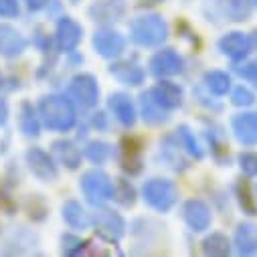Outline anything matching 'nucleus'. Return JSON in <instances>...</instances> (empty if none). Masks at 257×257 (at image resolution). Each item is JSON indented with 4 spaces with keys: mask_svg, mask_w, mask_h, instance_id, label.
<instances>
[{
    "mask_svg": "<svg viewBox=\"0 0 257 257\" xmlns=\"http://www.w3.org/2000/svg\"><path fill=\"white\" fill-rule=\"evenodd\" d=\"M39 113H41L43 123L57 132H67L75 121V111H73L71 101L59 95L43 97L39 103Z\"/></svg>",
    "mask_w": 257,
    "mask_h": 257,
    "instance_id": "f257e3e1",
    "label": "nucleus"
},
{
    "mask_svg": "<svg viewBox=\"0 0 257 257\" xmlns=\"http://www.w3.org/2000/svg\"><path fill=\"white\" fill-rule=\"evenodd\" d=\"M152 71L156 73V75H174V73H178L180 71V67H182V61H180V57L174 53V51H160L154 59H152Z\"/></svg>",
    "mask_w": 257,
    "mask_h": 257,
    "instance_id": "9d476101",
    "label": "nucleus"
},
{
    "mask_svg": "<svg viewBox=\"0 0 257 257\" xmlns=\"http://www.w3.org/2000/svg\"><path fill=\"white\" fill-rule=\"evenodd\" d=\"M111 73H113L119 81H123V83H127V85H138V83L142 81V77H144V71H142L140 67H136V65H130V63H123V65L111 67Z\"/></svg>",
    "mask_w": 257,
    "mask_h": 257,
    "instance_id": "6ab92c4d",
    "label": "nucleus"
},
{
    "mask_svg": "<svg viewBox=\"0 0 257 257\" xmlns=\"http://www.w3.org/2000/svg\"><path fill=\"white\" fill-rule=\"evenodd\" d=\"M27 164H29L31 172L45 182H51L57 178V168H55L51 156L41 148H31L27 152Z\"/></svg>",
    "mask_w": 257,
    "mask_h": 257,
    "instance_id": "39448f33",
    "label": "nucleus"
},
{
    "mask_svg": "<svg viewBox=\"0 0 257 257\" xmlns=\"http://www.w3.org/2000/svg\"><path fill=\"white\" fill-rule=\"evenodd\" d=\"M225 9H227V15L233 17V21H245L249 17V5H247V0H227Z\"/></svg>",
    "mask_w": 257,
    "mask_h": 257,
    "instance_id": "5701e85b",
    "label": "nucleus"
},
{
    "mask_svg": "<svg viewBox=\"0 0 257 257\" xmlns=\"http://www.w3.org/2000/svg\"><path fill=\"white\" fill-rule=\"evenodd\" d=\"M0 87H3V73H0Z\"/></svg>",
    "mask_w": 257,
    "mask_h": 257,
    "instance_id": "f704fd0d",
    "label": "nucleus"
},
{
    "mask_svg": "<svg viewBox=\"0 0 257 257\" xmlns=\"http://www.w3.org/2000/svg\"><path fill=\"white\" fill-rule=\"evenodd\" d=\"M184 219L195 231H203L211 223L209 207L205 203H201V201H188L186 207H184Z\"/></svg>",
    "mask_w": 257,
    "mask_h": 257,
    "instance_id": "1a4fd4ad",
    "label": "nucleus"
},
{
    "mask_svg": "<svg viewBox=\"0 0 257 257\" xmlns=\"http://www.w3.org/2000/svg\"><path fill=\"white\" fill-rule=\"evenodd\" d=\"M249 47H251L249 39L243 37L241 33H231V35H227V37L221 41V49H223V53H227V55L233 57V59H241V57H245V55L249 53Z\"/></svg>",
    "mask_w": 257,
    "mask_h": 257,
    "instance_id": "4468645a",
    "label": "nucleus"
},
{
    "mask_svg": "<svg viewBox=\"0 0 257 257\" xmlns=\"http://www.w3.org/2000/svg\"><path fill=\"white\" fill-rule=\"evenodd\" d=\"M233 130L237 138L245 144L257 142V115L255 113H243L233 119Z\"/></svg>",
    "mask_w": 257,
    "mask_h": 257,
    "instance_id": "9b49d317",
    "label": "nucleus"
},
{
    "mask_svg": "<svg viewBox=\"0 0 257 257\" xmlns=\"http://www.w3.org/2000/svg\"><path fill=\"white\" fill-rule=\"evenodd\" d=\"M27 49V39L11 25H0V55L7 59L19 57Z\"/></svg>",
    "mask_w": 257,
    "mask_h": 257,
    "instance_id": "423d86ee",
    "label": "nucleus"
},
{
    "mask_svg": "<svg viewBox=\"0 0 257 257\" xmlns=\"http://www.w3.org/2000/svg\"><path fill=\"white\" fill-rule=\"evenodd\" d=\"M237 245L241 253H253L257 249V233L251 225H241L237 233Z\"/></svg>",
    "mask_w": 257,
    "mask_h": 257,
    "instance_id": "412c9836",
    "label": "nucleus"
},
{
    "mask_svg": "<svg viewBox=\"0 0 257 257\" xmlns=\"http://www.w3.org/2000/svg\"><path fill=\"white\" fill-rule=\"evenodd\" d=\"M243 73V71H241ZM247 79H251V81H255V85H257V63H253V65H249V69L243 73Z\"/></svg>",
    "mask_w": 257,
    "mask_h": 257,
    "instance_id": "72a5a7b5",
    "label": "nucleus"
},
{
    "mask_svg": "<svg viewBox=\"0 0 257 257\" xmlns=\"http://www.w3.org/2000/svg\"><path fill=\"white\" fill-rule=\"evenodd\" d=\"M142 105H144V117L148 119V121H152V123H156V121H162L164 119V109H162V105L156 101V97L154 95H144L142 97Z\"/></svg>",
    "mask_w": 257,
    "mask_h": 257,
    "instance_id": "4be33fe9",
    "label": "nucleus"
},
{
    "mask_svg": "<svg viewBox=\"0 0 257 257\" xmlns=\"http://www.w3.org/2000/svg\"><path fill=\"white\" fill-rule=\"evenodd\" d=\"M19 125H21V132L25 136H39V130H41V125H39V117L33 109V105L29 101H25L21 105V115H19Z\"/></svg>",
    "mask_w": 257,
    "mask_h": 257,
    "instance_id": "f3484780",
    "label": "nucleus"
},
{
    "mask_svg": "<svg viewBox=\"0 0 257 257\" xmlns=\"http://www.w3.org/2000/svg\"><path fill=\"white\" fill-rule=\"evenodd\" d=\"M81 39V27L71 21V19H63L57 27V45L61 51H71L77 47Z\"/></svg>",
    "mask_w": 257,
    "mask_h": 257,
    "instance_id": "0eeeda50",
    "label": "nucleus"
},
{
    "mask_svg": "<svg viewBox=\"0 0 257 257\" xmlns=\"http://www.w3.org/2000/svg\"><path fill=\"white\" fill-rule=\"evenodd\" d=\"M207 85H209L211 91L223 95L229 89V77L225 73H221V71H213V73L207 75Z\"/></svg>",
    "mask_w": 257,
    "mask_h": 257,
    "instance_id": "b1692460",
    "label": "nucleus"
},
{
    "mask_svg": "<svg viewBox=\"0 0 257 257\" xmlns=\"http://www.w3.org/2000/svg\"><path fill=\"white\" fill-rule=\"evenodd\" d=\"M63 219H65L71 227H75V229H85L87 225H89V219H87V215H85V211L81 209V205H77V203H67L65 207H63Z\"/></svg>",
    "mask_w": 257,
    "mask_h": 257,
    "instance_id": "aec40b11",
    "label": "nucleus"
},
{
    "mask_svg": "<svg viewBox=\"0 0 257 257\" xmlns=\"http://www.w3.org/2000/svg\"><path fill=\"white\" fill-rule=\"evenodd\" d=\"M85 154H87V158L91 162H97L99 164V162H103L111 154V148L107 144H103V142H93V144H89L85 148Z\"/></svg>",
    "mask_w": 257,
    "mask_h": 257,
    "instance_id": "393cba45",
    "label": "nucleus"
},
{
    "mask_svg": "<svg viewBox=\"0 0 257 257\" xmlns=\"http://www.w3.org/2000/svg\"><path fill=\"white\" fill-rule=\"evenodd\" d=\"M15 209H17L15 199L9 195V190L5 188V184L0 182V211H5L7 215H13V213H15Z\"/></svg>",
    "mask_w": 257,
    "mask_h": 257,
    "instance_id": "bb28decb",
    "label": "nucleus"
},
{
    "mask_svg": "<svg viewBox=\"0 0 257 257\" xmlns=\"http://www.w3.org/2000/svg\"><path fill=\"white\" fill-rule=\"evenodd\" d=\"M25 3H27V7H29L31 11H41L43 7H47L49 0H25Z\"/></svg>",
    "mask_w": 257,
    "mask_h": 257,
    "instance_id": "473e14b6",
    "label": "nucleus"
},
{
    "mask_svg": "<svg viewBox=\"0 0 257 257\" xmlns=\"http://www.w3.org/2000/svg\"><path fill=\"white\" fill-rule=\"evenodd\" d=\"M95 225L99 229V235H103L105 239L113 241V239H119L121 231H123V223L117 215H113L111 211H101L97 217H95Z\"/></svg>",
    "mask_w": 257,
    "mask_h": 257,
    "instance_id": "ddd939ff",
    "label": "nucleus"
},
{
    "mask_svg": "<svg viewBox=\"0 0 257 257\" xmlns=\"http://www.w3.org/2000/svg\"><path fill=\"white\" fill-rule=\"evenodd\" d=\"M119 184H121L123 192H121V195H117V201L123 203V205H132V203H134V188L127 184V182H123V180H121Z\"/></svg>",
    "mask_w": 257,
    "mask_h": 257,
    "instance_id": "7c9ffc66",
    "label": "nucleus"
},
{
    "mask_svg": "<svg viewBox=\"0 0 257 257\" xmlns=\"http://www.w3.org/2000/svg\"><path fill=\"white\" fill-rule=\"evenodd\" d=\"M53 152H55V156L59 158L61 164H65L69 168H77V164L81 160V152L71 142H55Z\"/></svg>",
    "mask_w": 257,
    "mask_h": 257,
    "instance_id": "a211bd4d",
    "label": "nucleus"
},
{
    "mask_svg": "<svg viewBox=\"0 0 257 257\" xmlns=\"http://www.w3.org/2000/svg\"><path fill=\"white\" fill-rule=\"evenodd\" d=\"M152 95L156 97V101H158L162 107H174V105H178L180 99H182V91H180V87H176L174 83H160V85L152 91Z\"/></svg>",
    "mask_w": 257,
    "mask_h": 257,
    "instance_id": "dca6fc26",
    "label": "nucleus"
},
{
    "mask_svg": "<svg viewBox=\"0 0 257 257\" xmlns=\"http://www.w3.org/2000/svg\"><path fill=\"white\" fill-rule=\"evenodd\" d=\"M109 107L113 109V113L117 115V119L125 125H132L134 123V107H132V101L127 99L125 95L117 93V95H111L109 97Z\"/></svg>",
    "mask_w": 257,
    "mask_h": 257,
    "instance_id": "2eb2a0df",
    "label": "nucleus"
},
{
    "mask_svg": "<svg viewBox=\"0 0 257 257\" xmlns=\"http://www.w3.org/2000/svg\"><path fill=\"white\" fill-rule=\"evenodd\" d=\"M233 101H235L237 105H249V103L253 101V95H251L245 87H237L235 93H233Z\"/></svg>",
    "mask_w": 257,
    "mask_h": 257,
    "instance_id": "c756f323",
    "label": "nucleus"
},
{
    "mask_svg": "<svg viewBox=\"0 0 257 257\" xmlns=\"http://www.w3.org/2000/svg\"><path fill=\"white\" fill-rule=\"evenodd\" d=\"M176 186L168 180H150L144 186V199L158 211H168L176 203Z\"/></svg>",
    "mask_w": 257,
    "mask_h": 257,
    "instance_id": "7ed1b4c3",
    "label": "nucleus"
},
{
    "mask_svg": "<svg viewBox=\"0 0 257 257\" xmlns=\"http://www.w3.org/2000/svg\"><path fill=\"white\" fill-rule=\"evenodd\" d=\"M134 41L140 45H158L166 39V25L160 17H142L132 25Z\"/></svg>",
    "mask_w": 257,
    "mask_h": 257,
    "instance_id": "f03ea898",
    "label": "nucleus"
},
{
    "mask_svg": "<svg viewBox=\"0 0 257 257\" xmlns=\"http://www.w3.org/2000/svg\"><path fill=\"white\" fill-rule=\"evenodd\" d=\"M93 45L103 57H113L123 49V39L113 31H99L95 33Z\"/></svg>",
    "mask_w": 257,
    "mask_h": 257,
    "instance_id": "f8f14e48",
    "label": "nucleus"
},
{
    "mask_svg": "<svg viewBox=\"0 0 257 257\" xmlns=\"http://www.w3.org/2000/svg\"><path fill=\"white\" fill-rule=\"evenodd\" d=\"M97 85L93 81V77L89 75H81L71 83V95L81 103V105H93L97 101Z\"/></svg>",
    "mask_w": 257,
    "mask_h": 257,
    "instance_id": "6e6552de",
    "label": "nucleus"
},
{
    "mask_svg": "<svg viewBox=\"0 0 257 257\" xmlns=\"http://www.w3.org/2000/svg\"><path fill=\"white\" fill-rule=\"evenodd\" d=\"M81 188L91 203H101L113 197V184L103 172H87L81 180Z\"/></svg>",
    "mask_w": 257,
    "mask_h": 257,
    "instance_id": "20e7f679",
    "label": "nucleus"
},
{
    "mask_svg": "<svg viewBox=\"0 0 257 257\" xmlns=\"http://www.w3.org/2000/svg\"><path fill=\"white\" fill-rule=\"evenodd\" d=\"M205 249L211 255H225V253H229V243L223 235H213L211 239H207Z\"/></svg>",
    "mask_w": 257,
    "mask_h": 257,
    "instance_id": "a878e982",
    "label": "nucleus"
},
{
    "mask_svg": "<svg viewBox=\"0 0 257 257\" xmlns=\"http://www.w3.org/2000/svg\"><path fill=\"white\" fill-rule=\"evenodd\" d=\"M9 119V105L5 99H0V125H5Z\"/></svg>",
    "mask_w": 257,
    "mask_h": 257,
    "instance_id": "2f4dec72",
    "label": "nucleus"
},
{
    "mask_svg": "<svg viewBox=\"0 0 257 257\" xmlns=\"http://www.w3.org/2000/svg\"><path fill=\"white\" fill-rule=\"evenodd\" d=\"M241 168H243L249 176L257 174V154H243V156H241Z\"/></svg>",
    "mask_w": 257,
    "mask_h": 257,
    "instance_id": "c85d7f7f",
    "label": "nucleus"
},
{
    "mask_svg": "<svg viewBox=\"0 0 257 257\" xmlns=\"http://www.w3.org/2000/svg\"><path fill=\"white\" fill-rule=\"evenodd\" d=\"M19 0H0V17L3 19H15L19 17Z\"/></svg>",
    "mask_w": 257,
    "mask_h": 257,
    "instance_id": "cd10ccee",
    "label": "nucleus"
}]
</instances>
